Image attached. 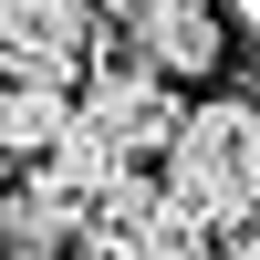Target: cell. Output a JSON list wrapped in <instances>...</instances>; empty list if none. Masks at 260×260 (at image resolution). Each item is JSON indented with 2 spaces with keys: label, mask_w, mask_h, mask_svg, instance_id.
I'll list each match as a JSON object with an SVG mask.
<instances>
[{
  "label": "cell",
  "mask_w": 260,
  "mask_h": 260,
  "mask_svg": "<svg viewBox=\"0 0 260 260\" xmlns=\"http://www.w3.org/2000/svg\"><path fill=\"white\" fill-rule=\"evenodd\" d=\"M240 94H260V73H250V83H240Z\"/></svg>",
  "instance_id": "cell-9"
},
{
  "label": "cell",
  "mask_w": 260,
  "mask_h": 260,
  "mask_svg": "<svg viewBox=\"0 0 260 260\" xmlns=\"http://www.w3.org/2000/svg\"><path fill=\"white\" fill-rule=\"evenodd\" d=\"M0 229H11V260H73L94 219H83L62 187H42L31 167H11V208H0Z\"/></svg>",
  "instance_id": "cell-5"
},
{
  "label": "cell",
  "mask_w": 260,
  "mask_h": 260,
  "mask_svg": "<svg viewBox=\"0 0 260 260\" xmlns=\"http://www.w3.org/2000/svg\"><path fill=\"white\" fill-rule=\"evenodd\" d=\"M83 94H62V83H11L0 94V146H11V167H42L62 136H73Z\"/></svg>",
  "instance_id": "cell-7"
},
{
  "label": "cell",
  "mask_w": 260,
  "mask_h": 260,
  "mask_svg": "<svg viewBox=\"0 0 260 260\" xmlns=\"http://www.w3.org/2000/svg\"><path fill=\"white\" fill-rule=\"evenodd\" d=\"M94 42H104V0H0V62H11V83L83 94Z\"/></svg>",
  "instance_id": "cell-3"
},
{
  "label": "cell",
  "mask_w": 260,
  "mask_h": 260,
  "mask_svg": "<svg viewBox=\"0 0 260 260\" xmlns=\"http://www.w3.org/2000/svg\"><path fill=\"white\" fill-rule=\"evenodd\" d=\"M31 177H42V187H62V198H73V208H83V219H94V208H104V198H115V187H125V177H136V156H125V146H104V136H94V125H83V115H73V136H62V146H52V156H42V167H31Z\"/></svg>",
  "instance_id": "cell-6"
},
{
  "label": "cell",
  "mask_w": 260,
  "mask_h": 260,
  "mask_svg": "<svg viewBox=\"0 0 260 260\" xmlns=\"http://www.w3.org/2000/svg\"><path fill=\"white\" fill-rule=\"evenodd\" d=\"M167 187L198 208L208 229H250L260 219V94H208L187 104L177 146H167Z\"/></svg>",
  "instance_id": "cell-1"
},
{
  "label": "cell",
  "mask_w": 260,
  "mask_h": 260,
  "mask_svg": "<svg viewBox=\"0 0 260 260\" xmlns=\"http://www.w3.org/2000/svg\"><path fill=\"white\" fill-rule=\"evenodd\" d=\"M83 125H94L104 146H125V156H167L177 146V125H187V104H177V83L167 73H146V62H94L83 73Z\"/></svg>",
  "instance_id": "cell-4"
},
{
  "label": "cell",
  "mask_w": 260,
  "mask_h": 260,
  "mask_svg": "<svg viewBox=\"0 0 260 260\" xmlns=\"http://www.w3.org/2000/svg\"><path fill=\"white\" fill-rule=\"evenodd\" d=\"M73 260H83V250H73Z\"/></svg>",
  "instance_id": "cell-10"
},
{
  "label": "cell",
  "mask_w": 260,
  "mask_h": 260,
  "mask_svg": "<svg viewBox=\"0 0 260 260\" xmlns=\"http://www.w3.org/2000/svg\"><path fill=\"white\" fill-rule=\"evenodd\" d=\"M229 260H260V219H250V229H229Z\"/></svg>",
  "instance_id": "cell-8"
},
{
  "label": "cell",
  "mask_w": 260,
  "mask_h": 260,
  "mask_svg": "<svg viewBox=\"0 0 260 260\" xmlns=\"http://www.w3.org/2000/svg\"><path fill=\"white\" fill-rule=\"evenodd\" d=\"M104 31H115L125 62L167 83H198L229 62V0H104Z\"/></svg>",
  "instance_id": "cell-2"
}]
</instances>
